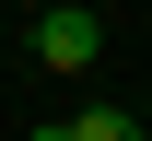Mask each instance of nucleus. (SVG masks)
I'll list each match as a JSON object with an SVG mask.
<instances>
[{"instance_id": "nucleus-1", "label": "nucleus", "mask_w": 152, "mask_h": 141, "mask_svg": "<svg viewBox=\"0 0 152 141\" xmlns=\"http://www.w3.org/2000/svg\"><path fill=\"white\" fill-rule=\"evenodd\" d=\"M35 59H47V71H94V59H105V12L47 0V12H35Z\"/></svg>"}, {"instance_id": "nucleus-2", "label": "nucleus", "mask_w": 152, "mask_h": 141, "mask_svg": "<svg viewBox=\"0 0 152 141\" xmlns=\"http://www.w3.org/2000/svg\"><path fill=\"white\" fill-rule=\"evenodd\" d=\"M58 129H70V141H140V106H70Z\"/></svg>"}]
</instances>
